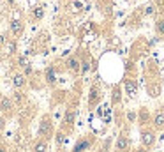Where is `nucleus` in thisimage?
<instances>
[{
	"label": "nucleus",
	"instance_id": "f257e3e1",
	"mask_svg": "<svg viewBox=\"0 0 164 152\" xmlns=\"http://www.w3.org/2000/svg\"><path fill=\"white\" fill-rule=\"evenodd\" d=\"M123 89H125V94H127V96L134 97V96L138 94V83H136L134 80H125V83H123Z\"/></svg>",
	"mask_w": 164,
	"mask_h": 152
},
{
	"label": "nucleus",
	"instance_id": "f03ea898",
	"mask_svg": "<svg viewBox=\"0 0 164 152\" xmlns=\"http://www.w3.org/2000/svg\"><path fill=\"white\" fill-rule=\"evenodd\" d=\"M141 142H143L145 147H152L155 143V134L152 131H143V134H141Z\"/></svg>",
	"mask_w": 164,
	"mask_h": 152
},
{
	"label": "nucleus",
	"instance_id": "7ed1b4c3",
	"mask_svg": "<svg viewBox=\"0 0 164 152\" xmlns=\"http://www.w3.org/2000/svg\"><path fill=\"white\" fill-rule=\"evenodd\" d=\"M12 85H14V89H23L25 85H27V76L25 74H14L12 76Z\"/></svg>",
	"mask_w": 164,
	"mask_h": 152
},
{
	"label": "nucleus",
	"instance_id": "20e7f679",
	"mask_svg": "<svg viewBox=\"0 0 164 152\" xmlns=\"http://www.w3.org/2000/svg\"><path fill=\"white\" fill-rule=\"evenodd\" d=\"M11 32H12V35H20L21 32H23V23L20 20H12L11 21Z\"/></svg>",
	"mask_w": 164,
	"mask_h": 152
},
{
	"label": "nucleus",
	"instance_id": "39448f33",
	"mask_svg": "<svg viewBox=\"0 0 164 152\" xmlns=\"http://www.w3.org/2000/svg\"><path fill=\"white\" fill-rule=\"evenodd\" d=\"M116 150H120V152L129 150V140L125 136H118V140H116Z\"/></svg>",
	"mask_w": 164,
	"mask_h": 152
},
{
	"label": "nucleus",
	"instance_id": "423d86ee",
	"mask_svg": "<svg viewBox=\"0 0 164 152\" xmlns=\"http://www.w3.org/2000/svg\"><path fill=\"white\" fill-rule=\"evenodd\" d=\"M154 126L157 127V129H162V127H164V113H162V112L155 113V117H154Z\"/></svg>",
	"mask_w": 164,
	"mask_h": 152
},
{
	"label": "nucleus",
	"instance_id": "0eeeda50",
	"mask_svg": "<svg viewBox=\"0 0 164 152\" xmlns=\"http://www.w3.org/2000/svg\"><path fill=\"white\" fill-rule=\"evenodd\" d=\"M67 67H69L71 71L78 73V71H80V60H78L76 57H71V59L67 60Z\"/></svg>",
	"mask_w": 164,
	"mask_h": 152
},
{
	"label": "nucleus",
	"instance_id": "6e6552de",
	"mask_svg": "<svg viewBox=\"0 0 164 152\" xmlns=\"http://www.w3.org/2000/svg\"><path fill=\"white\" fill-rule=\"evenodd\" d=\"M50 133H51V126H50V122L42 120L41 122V127H39V134L44 136V134H50Z\"/></svg>",
	"mask_w": 164,
	"mask_h": 152
},
{
	"label": "nucleus",
	"instance_id": "1a4fd4ad",
	"mask_svg": "<svg viewBox=\"0 0 164 152\" xmlns=\"http://www.w3.org/2000/svg\"><path fill=\"white\" fill-rule=\"evenodd\" d=\"M90 147V142L88 140H81V142L76 143V147H74V152H85L87 149Z\"/></svg>",
	"mask_w": 164,
	"mask_h": 152
},
{
	"label": "nucleus",
	"instance_id": "9d476101",
	"mask_svg": "<svg viewBox=\"0 0 164 152\" xmlns=\"http://www.w3.org/2000/svg\"><path fill=\"white\" fill-rule=\"evenodd\" d=\"M11 108H12V101L7 99V97H4V99L0 101V110H2V112H9Z\"/></svg>",
	"mask_w": 164,
	"mask_h": 152
},
{
	"label": "nucleus",
	"instance_id": "9b49d317",
	"mask_svg": "<svg viewBox=\"0 0 164 152\" xmlns=\"http://www.w3.org/2000/svg\"><path fill=\"white\" fill-rule=\"evenodd\" d=\"M48 150V145H46V142H37L35 145H34V152H46Z\"/></svg>",
	"mask_w": 164,
	"mask_h": 152
},
{
	"label": "nucleus",
	"instance_id": "f8f14e48",
	"mask_svg": "<svg viewBox=\"0 0 164 152\" xmlns=\"http://www.w3.org/2000/svg\"><path fill=\"white\" fill-rule=\"evenodd\" d=\"M5 50H7V53H9V55L16 53V42H14V41H9V42H5Z\"/></svg>",
	"mask_w": 164,
	"mask_h": 152
},
{
	"label": "nucleus",
	"instance_id": "ddd939ff",
	"mask_svg": "<svg viewBox=\"0 0 164 152\" xmlns=\"http://www.w3.org/2000/svg\"><path fill=\"white\" fill-rule=\"evenodd\" d=\"M74 117H76V113L74 112H67L65 113V119H64L65 124H72V122H74Z\"/></svg>",
	"mask_w": 164,
	"mask_h": 152
},
{
	"label": "nucleus",
	"instance_id": "4468645a",
	"mask_svg": "<svg viewBox=\"0 0 164 152\" xmlns=\"http://www.w3.org/2000/svg\"><path fill=\"white\" fill-rule=\"evenodd\" d=\"M42 16H44V11H42L41 7H35V9H34V18H35V20H41Z\"/></svg>",
	"mask_w": 164,
	"mask_h": 152
},
{
	"label": "nucleus",
	"instance_id": "2eb2a0df",
	"mask_svg": "<svg viewBox=\"0 0 164 152\" xmlns=\"http://www.w3.org/2000/svg\"><path fill=\"white\" fill-rule=\"evenodd\" d=\"M145 14H146V16L155 14V7H154V5H146V7H145Z\"/></svg>",
	"mask_w": 164,
	"mask_h": 152
},
{
	"label": "nucleus",
	"instance_id": "dca6fc26",
	"mask_svg": "<svg viewBox=\"0 0 164 152\" xmlns=\"http://www.w3.org/2000/svg\"><path fill=\"white\" fill-rule=\"evenodd\" d=\"M23 99H25V96H23L21 92H14V101L16 103H21Z\"/></svg>",
	"mask_w": 164,
	"mask_h": 152
},
{
	"label": "nucleus",
	"instance_id": "f3484780",
	"mask_svg": "<svg viewBox=\"0 0 164 152\" xmlns=\"http://www.w3.org/2000/svg\"><path fill=\"white\" fill-rule=\"evenodd\" d=\"M18 64H20V67H27V66H28V60H27L25 57H20V59H18Z\"/></svg>",
	"mask_w": 164,
	"mask_h": 152
},
{
	"label": "nucleus",
	"instance_id": "a211bd4d",
	"mask_svg": "<svg viewBox=\"0 0 164 152\" xmlns=\"http://www.w3.org/2000/svg\"><path fill=\"white\" fill-rule=\"evenodd\" d=\"M64 142H65V136H64L62 133H58V134H57V143H58V145H64Z\"/></svg>",
	"mask_w": 164,
	"mask_h": 152
},
{
	"label": "nucleus",
	"instance_id": "6ab92c4d",
	"mask_svg": "<svg viewBox=\"0 0 164 152\" xmlns=\"http://www.w3.org/2000/svg\"><path fill=\"white\" fill-rule=\"evenodd\" d=\"M46 78H48V81H50V83H53V81H55V74H53V71H48V73H46Z\"/></svg>",
	"mask_w": 164,
	"mask_h": 152
},
{
	"label": "nucleus",
	"instance_id": "aec40b11",
	"mask_svg": "<svg viewBox=\"0 0 164 152\" xmlns=\"http://www.w3.org/2000/svg\"><path fill=\"white\" fill-rule=\"evenodd\" d=\"M148 92H152V96H159V87H152V89H150V87H148Z\"/></svg>",
	"mask_w": 164,
	"mask_h": 152
},
{
	"label": "nucleus",
	"instance_id": "412c9836",
	"mask_svg": "<svg viewBox=\"0 0 164 152\" xmlns=\"http://www.w3.org/2000/svg\"><path fill=\"white\" fill-rule=\"evenodd\" d=\"M157 30H159V34H164V21L157 23Z\"/></svg>",
	"mask_w": 164,
	"mask_h": 152
},
{
	"label": "nucleus",
	"instance_id": "4be33fe9",
	"mask_svg": "<svg viewBox=\"0 0 164 152\" xmlns=\"http://www.w3.org/2000/svg\"><path fill=\"white\" fill-rule=\"evenodd\" d=\"M127 119H129L131 122H134V120H136V113H134V112H129V113H127Z\"/></svg>",
	"mask_w": 164,
	"mask_h": 152
},
{
	"label": "nucleus",
	"instance_id": "5701e85b",
	"mask_svg": "<svg viewBox=\"0 0 164 152\" xmlns=\"http://www.w3.org/2000/svg\"><path fill=\"white\" fill-rule=\"evenodd\" d=\"M88 69H90V64H88V62H85V64H83V67H81V71H83V73H87Z\"/></svg>",
	"mask_w": 164,
	"mask_h": 152
},
{
	"label": "nucleus",
	"instance_id": "b1692460",
	"mask_svg": "<svg viewBox=\"0 0 164 152\" xmlns=\"http://www.w3.org/2000/svg\"><path fill=\"white\" fill-rule=\"evenodd\" d=\"M136 152H146V150H145L143 147H141V149H138V150H136Z\"/></svg>",
	"mask_w": 164,
	"mask_h": 152
},
{
	"label": "nucleus",
	"instance_id": "393cba45",
	"mask_svg": "<svg viewBox=\"0 0 164 152\" xmlns=\"http://www.w3.org/2000/svg\"><path fill=\"white\" fill-rule=\"evenodd\" d=\"M0 127H4V119H0Z\"/></svg>",
	"mask_w": 164,
	"mask_h": 152
},
{
	"label": "nucleus",
	"instance_id": "a878e982",
	"mask_svg": "<svg viewBox=\"0 0 164 152\" xmlns=\"http://www.w3.org/2000/svg\"><path fill=\"white\" fill-rule=\"evenodd\" d=\"M0 152H4V149H0Z\"/></svg>",
	"mask_w": 164,
	"mask_h": 152
}]
</instances>
